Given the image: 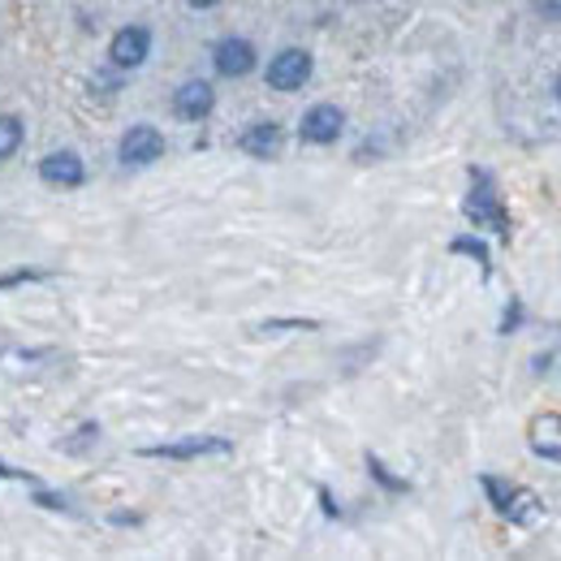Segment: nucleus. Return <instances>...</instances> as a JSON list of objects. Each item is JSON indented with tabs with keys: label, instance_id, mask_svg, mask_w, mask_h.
Instances as JSON below:
<instances>
[{
	"label": "nucleus",
	"instance_id": "nucleus-10",
	"mask_svg": "<svg viewBox=\"0 0 561 561\" xmlns=\"http://www.w3.org/2000/svg\"><path fill=\"white\" fill-rule=\"evenodd\" d=\"M39 178L48 182V186H82V178H87V169H82V156L78 151H53V156H44V164H39Z\"/></svg>",
	"mask_w": 561,
	"mask_h": 561
},
{
	"label": "nucleus",
	"instance_id": "nucleus-7",
	"mask_svg": "<svg viewBox=\"0 0 561 561\" xmlns=\"http://www.w3.org/2000/svg\"><path fill=\"white\" fill-rule=\"evenodd\" d=\"M147 53H151V31L147 26H122L113 35V48H108L117 70H139L142 61H147Z\"/></svg>",
	"mask_w": 561,
	"mask_h": 561
},
{
	"label": "nucleus",
	"instance_id": "nucleus-14",
	"mask_svg": "<svg viewBox=\"0 0 561 561\" xmlns=\"http://www.w3.org/2000/svg\"><path fill=\"white\" fill-rule=\"evenodd\" d=\"M449 251H454V255H471V260H476V264L484 268V280L492 277L489 247H484V242H476V238H454V242H449Z\"/></svg>",
	"mask_w": 561,
	"mask_h": 561
},
{
	"label": "nucleus",
	"instance_id": "nucleus-4",
	"mask_svg": "<svg viewBox=\"0 0 561 561\" xmlns=\"http://www.w3.org/2000/svg\"><path fill=\"white\" fill-rule=\"evenodd\" d=\"M342 130H346V113H342L337 104H311V108L302 113V126H298V135L307 142H316V147L337 142Z\"/></svg>",
	"mask_w": 561,
	"mask_h": 561
},
{
	"label": "nucleus",
	"instance_id": "nucleus-5",
	"mask_svg": "<svg viewBox=\"0 0 561 561\" xmlns=\"http://www.w3.org/2000/svg\"><path fill=\"white\" fill-rule=\"evenodd\" d=\"M211 66H216L220 78H247V73L255 70V44L229 35V39H220V44L211 48Z\"/></svg>",
	"mask_w": 561,
	"mask_h": 561
},
{
	"label": "nucleus",
	"instance_id": "nucleus-17",
	"mask_svg": "<svg viewBox=\"0 0 561 561\" xmlns=\"http://www.w3.org/2000/svg\"><path fill=\"white\" fill-rule=\"evenodd\" d=\"M518 320H523V307H518V302H510V311H505V320H501V333H510Z\"/></svg>",
	"mask_w": 561,
	"mask_h": 561
},
{
	"label": "nucleus",
	"instance_id": "nucleus-11",
	"mask_svg": "<svg viewBox=\"0 0 561 561\" xmlns=\"http://www.w3.org/2000/svg\"><path fill=\"white\" fill-rule=\"evenodd\" d=\"M280 142H285V135H280L277 122H255L251 130L238 135V147H242L247 156H255V160H273L280 151Z\"/></svg>",
	"mask_w": 561,
	"mask_h": 561
},
{
	"label": "nucleus",
	"instance_id": "nucleus-8",
	"mask_svg": "<svg viewBox=\"0 0 561 561\" xmlns=\"http://www.w3.org/2000/svg\"><path fill=\"white\" fill-rule=\"evenodd\" d=\"M117 156H122V164H151V160L164 156V135H160L156 126H130V130L122 135Z\"/></svg>",
	"mask_w": 561,
	"mask_h": 561
},
{
	"label": "nucleus",
	"instance_id": "nucleus-20",
	"mask_svg": "<svg viewBox=\"0 0 561 561\" xmlns=\"http://www.w3.org/2000/svg\"><path fill=\"white\" fill-rule=\"evenodd\" d=\"M558 100H561V78H558Z\"/></svg>",
	"mask_w": 561,
	"mask_h": 561
},
{
	"label": "nucleus",
	"instance_id": "nucleus-15",
	"mask_svg": "<svg viewBox=\"0 0 561 561\" xmlns=\"http://www.w3.org/2000/svg\"><path fill=\"white\" fill-rule=\"evenodd\" d=\"M367 467H371V476H376V480H380V484H385V489H393V492H407V480H393V476H389V467H385V462H380V458H376V454H367Z\"/></svg>",
	"mask_w": 561,
	"mask_h": 561
},
{
	"label": "nucleus",
	"instance_id": "nucleus-16",
	"mask_svg": "<svg viewBox=\"0 0 561 561\" xmlns=\"http://www.w3.org/2000/svg\"><path fill=\"white\" fill-rule=\"evenodd\" d=\"M48 273H31V268H22V273H4L0 277V289H13V285H26V280H44Z\"/></svg>",
	"mask_w": 561,
	"mask_h": 561
},
{
	"label": "nucleus",
	"instance_id": "nucleus-3",
	"mask_svg": "<svg viewBox=\"0 0 561 561\" xmlns=\"http://www.w3.org/2000/svg\"><path fill=\"white\" fill-rule=\"evenodd\" d=\"M311 53H302V48H285L277 53L273 61H268V87L273 91H298V87H307V78H311Z\"/></svg>",
	"mask_w": 561,
	"mask_h": 561
},
{
	"label": "nucleus",
	"instance_id": "nucleus-19",
	"mask_svg": "<svg viewBox=\"0 0 561 561\" xmlns=\"http://www.w3.org/2000/svg\"><path fill=\"white\" fill-rule=\"evenodd\" d=\"M191 9H211V4H220V0H186Z\"/></svg>",
	"mask_w": 561,
	"mask_h": 561
},
{
	"label": "nucleus",
	"instance_id": "nucleus-12",
	"mask_svg": "<svg viewBox=\"0 0 561 561\" xmlns=\"http://www.w3.org/2000/svg\"><path fill=\"white\" fill-rule=\"evenodd\" d=\"M531 449L549 462H561V415H536L531 420Z\"/></svg>",
	"mask_w": 561,
	"mask_h": 561
},
{
	"label": "nucleus",
	"instance_id": "nucleus-6",
	"mask_svg": "<svg viewBox=\"0 0 561 561\" xmlns=\"http://www.w3.org/2000/svg\"><path fill=\"white\" fill-rule=\"evenodd\" d=\"M229 449L233 445L225 436H186V440H173V445H147L142 458H178V462H186V458H208V454H229Z\"/></svg>",
	"mask_w": 561,
	"mask_h": 561
},
{
	"label": "nucleus",
	"instance_id": "nucleus-18",
	"mask_svg": "<svg viewBox=\"0 0 561 561\" xmlns=\"http://www.w3.org/2000/svg\"><path fill=\"white\" fill-rule=\"evenodd\" d=\"M0 480H26V484H35L31 471H13V467H0Z\"/></svg>",
	"mask_w": 561,
	"mask_h": 561
},
{
	"label": "nucleus",
	"instance_id": "nucleus-9",
	"mask_svg": "<svg viewBox=\"0 0 561 561\" xmlns=\"http://www.w3.org/2000/svg\"><path fill=\"white\" fill-rule=\"evenodd\" d=\"M211 108H216V91H211V82H204V78H191V82H182L173 91V113L182 122H204Z\"/></svg>",
	"mask_w": 561,
	"mask_h": 561
},
{
	"label": "nucleus",
	"instance_id": "nucleus-13",
	"mask_svg": "<svg viewBox=\"0 0 561 561\" xmlns=\"http://www.w3.org/2000/svg\"><path fill=\"white\" fill-rule=\"evenodd\" d=\"M22 139H26V135H22V122L4 113V117H0V160L18 156V147H22Z\"/></svg>",
	"mask_w": 561,
	"mask_h": 561
},
{
	"label": "nucleus",
	"instance_id": "nucleus-2",
	"mask_svg": "<svg viewBox=\"0 0 561 561\" xmlns=\"http://www.w3.org/2000/svg\"><path fill=\"white\" fill-rule=\"evenodd\" d=\"M480 484H484V492H489V501L496 505V514H501V518H510V523H518V527H527V523H536V518L545 514L540 496H536L531 489L505 484V480H496V476H484Z\"/></svg>",
	"mask_w": 561,
	"mask_h": 561
},
{
	"label": "nucleus",
	"instance_id": "nucleus-1",
	"mask_svg": "<svg viewBox=\"0 0 561 561\" xmlns=\"http://www.w3.org/2000/svg\"><path fill=\"white\" fill-rule=\"evenodd\" d=\"M462 211H467L471 225L501 233V242L514 238V220H510V211L501 204V191H496L489 169H471V191H467V199H462Z\"/></svg>",
	"mask_w": 561,
	"mask_h": 561
}]
</instances>
